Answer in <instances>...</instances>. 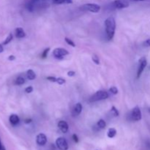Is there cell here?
Listing matches in <instances>:
<instances>
[{"label":"cell","instance_id":"cell-34","mask_svg":"<svg viewBox=\"0 0 150 150\" xmlns=\"http://www.w3.org/2000/svg\"><path fill=\"white\" fill-rule=\"evenodd\" d=\"M4 51V48H3V45L2 44H0V54L2 53Z\"/></svg>","mask_w":150,"mask_h":150},{"label":"cell","instance_id":"cell-9","mask_svg":"<svg viewBox=\"0 0 150 150\" xmlns=\"http://www.w3.org/2000/svg\"><path fill=\"white\" fill-rule=\"evenodd\" d=\"M36 143L39 146H45L47 143V137L44 133H39L36 137Z\"/></svg>","mask_w":150,"mask_h":150},{"label":"cell","instance_id":"cell-6","mask_svg":"<svg viewBox=\"0 0 150 150\" xmlns=\"http://www.w3.org/2000/svg\"><path fill=\"white\" fill-rule=\"evenodd\" d=\"M56 145L59 150H67L69 148L68 144L64 138L59 137L56 140Z\"/></svg>","mask_w":150,"mask_h":150},{"label":"cell","instance_id":"cell-11","mask_svg":"<svg viewBox=\"0 0 150 150\" xmlns=\"http://www.w3.org/2000/svg\"><path fill=\"white\" fill-rule=\"evenodd\" d=\"M58 127L59 130L62 132L63 133H66L68 131V125L65 121H59L58 123Z\"/></svg>","mask_w":150,"mask_h":150},{"label":"cell","instance_id":"cell-8","mask_svg":"<svg viewBox=\"0 0 150 150\" xmlns=\"http://www.w3.org/2000/svg\"><path fill=\"white\" fill-rule=\"evenodd\" d=\"M112 5L116 9H123L128 7L129 3L126 0H115L112 3Z\"/></svg>","mask_w":150,"mask_h":150},{"label":"cell","instance_id":"cell-38","mask_svg":"<svg viewBox=\"0 0 150 150\" xmlns=\"http://www.w3.org/2000/svg\"><path fill=\"white\" fill-rule=\"evenodd\" d=\"M149 111H150V108H149Z\"/></svg>","mask_w":150,"mask_h":150},{"label":"cell","instance_id":"cell-30","mask_svg":"<svg viewBox=\"0 0 150 150\" xmlns=\"http://www.w3.org/2000/svg\"><path fill=\"white\" fill-rule=\"evenodd\" d=\"M75 75H76V73H75L74 71H69L68 73H67V76H70V77H73Z\"/></svg>","mask_w":150,"mask_h":150},{"label":"cell","instance_id":"cell-33","mask_svg":"<svg viewBox=\"0 0 150 150\" xmlns=\"http://www.w3.org/2000/svg\"><path fill=\"white\" fill-rule=\"evenodd\" d=\"M64 3H66V4H72L73 0H64Z\"/></svg>","mask_w":150,"mask_h":150},{"label":"cell","instance_id":"cell-14","mask_svg":"<svg viewBox=\"0 0 150 150\" xmlns=\"http://www.w3.org/2000/svg\"><path fill=\"white\" fill-rule=\"evenodd\" d=\"M117 135V130L114 128H110L108 129V132H107V136L110 139H113V138L115 137V136Z\"/></svg>","mask_w":150,"mask_h":150},{"label":"cell","instance_id":"cell-21","mask_svg":"<svg viewBox=\"0 0 150 150\" xmlns=\"http://www.w3.org/2000/svg\"><path fill=\"white\" fill-rule=\"evenodd\" d=\"M64 40H65V42H67L68 45H71L72 47H76V44L74 43V42H73L72 40L69 39V38H64Z\"/></svg>","mask_w":150,"mask_h":150},{"label":"cell","instance_id":"cell-4","mask_svg":"<svg viewBox=\"0 0 150 150\" xmlns=\"http://www.w3.org/2000/svg\"><path fill=\"white\" fill-rule=\"evenodd\" d=\"M81 9L83 11H89L91 13H99L100 10V6L94 3H88L85 4L81 7Z\"/></svg>","mask_w":150,"mask_h":150},{"label":"cell","instance_id":"cell-37","mask_svg":"<svg viewBox=\"0 0 150 150\" xmlns=\"http://www.w3.org/2000/svg\"><path fill=\"white\" fill-rule=\"evenodd\" d=\"M1 146H2V144H1V141H0V148H1Z\"/></svg>","mask_w":150,"mask_h":150},{"label":"cell","instance_id":"cell-32","mask_svg":"<svg viewBox=\"0 0 150 150\" xmlns=\"http://www.w3.org/2000/svg\"><path fill=\"white\" fill-rule=\"evenodd\" d=\"M32 120L31 119H26V120H24V123L25 124H29V123L32 122Z\"/></svg>","mask_w":150,"mask_h":150},{"label":"cell","instance_id":"cell-28","mask_svg":"<svg viewBox=\"0 0 150 150\" xmlns=\"http://www.w3.org/2000/svg\"><path fill=\"white\" fill-rule=\"evenodd\" d=\"M143 45H144V46H145V47H150V39H148V40H146V41H144Z\"/></svg>","mask_w":150,"mask_h":150},{"label":"cell","instance_id":"cell-26","mask_svg":"<svg viewBox=\"0 0 150 150\" xmlns=\"http://www.w3.org/2000/svg\"><path fill=\"white\" fill-rule=\"evenodd\" d=\"M47 80H48L49 81L51 82H57V78L53 77V76H48V77L46 78Z\"/></svg>","mask_w":150,"mask_h":150},{"label":"cell","instance_id":"cell-20","mask_svg":"<svg viewBox=\"0 0 150 150\" xmlns=\"http://www.w3.org/2000/svg\"><path fill=\"white\" fill-rule=\"evenodd\" d=\"M92 61L95 63L96 64H100V59H99V57L96 55V54H93L92 55Z\"/></svg>","mask_w":150,"mask_h":150},{"label":"cell","instance_id":"cell-35","mask_svg":"<svg viewBox=\"0 0 150 150\" xmlns=\"http://www.w3.org/2000/svg\"><path fill=\"white\" fill-rule=\"evenodd\" d=\"M131 1H146V0H130Z\"/></svg>","mask_w":150,"mask_h":150},{"label":"cell","instance_id":"cell-16","mask_svg":"<svg viewBox=\"0 0 150 150\" xmlns=\"http://www.w3.org/2000/svg\"><path fill=\"white\" fill-rule=\"evenodd\" d=\"M15 83H16V85H18V86L23 85V83H25V79L23 77H22V76H18V77L16 79Z\"/></svg>","mask_w":150,"mask_h":150},{"label":"cell","instance_id":"cell-23","mask_svg":"<svg viewBox=\"0 0 150 150\" xmlns=\"http://www.w3.org/2000/svg\"><path fill=\"white\" fill-rule=\"evenodd\" d=\"M49 51H50V48H47L46 49L44 50V51H43V52H42V56H41L42 59L46 58L47 55H48V52H49Z\"/></svg>","mask_w":150,"mask_h":150},{"label":"cell","instance_id":"cell-3","mask_svg":"<svg viewBox=\"0 0 150 150\" xmlns=\"http://www.w3.org/2000/svg\"><path fill=\"white\" fill-rule=\"evenodd\" d=\"M108 93L106 91L104 90H100L95 92L93 95L90 98L89 100L90 102H97V101L103 100H105L108 98Z\"/></svg>","mask_w":150,"mask_h":150},{"label":"cell","instance_id":"cell-27","mask_svg":"<svg viewBox=\"0 0 150 150\" xmlns=\"http://www.w3.org/2000/svg\"><path fill=\"white\" fill-rule=\"evenodd\" d=\"M53 3L56 4H64V0H52Z\"/></svg>","mask_w":150,"mask_h":150},{"label":"cell","instance_id":"cell-2","mask_svg":"<svg viewBox=\"0 0 150 150\" xmlns=\"http://www.w3.org/2000/svg\"><path fill=\"white\" fill-rule=\"evenodd\" d=\"M142 118V114L141 109L139 106H136L130 111L128 114V120L130 121L138 122L140 121Z\"/></svg>","mask_w":150,"mask_h":150},{"label":"cell","instance_id":"cell-5","mask_svg":"<svg viewBox=\"0 0 150 150\" xmlns=\"http://www.w3.org/2000/svg\"><path fill=\"white\" fill-rule=\"evenodd\" d=\"M69 52L65 48H57L53 51V55L56 59H62L63 57L65 56L68 55Z\"/></svg>","mask_w":150,"mask_h":150},{"label":"cell","instance_id":"cell-29","mask_svg":"<svg viewBox=\"0 0 150 150\" xmlns=\"http://www.w3.org/2000/svg\"><path fill=\"white\" fill-rule=\"evenodd\" d=\"M73 141L76 142V143H78V142H79V138H78L77 135L73 134Z\"/></svg>","mask_w":150,"mask_h":150},{"label":"cell","instance_id":"cell-19","mask_svg":"<svg viewBox=\"0 0 150 150\" xmlns=\"http://www.w3.org/2000/svg\"><path fill=\"white\" fill-rule=\"evenodd\" d=\"M111 112L112 113L113 115H114V117H119V115H120V113H119L118 110H117L114 106H112V108H111Z\"/></svg>","mask_w":150,"mask_h":150},{"label":"cell","instance_id":"cell-25","mask_svg":"<svg viewBox=\"0 0 150 150\" xmlns=\"http://www.w3.org/2000/svg\"><path fill=\"white\" fill-rule=\"evenodd\" d=\"M32 91H33V87H32V86H27V87L25 89V92H26V93H31V92H32Z\"/></svg>","mask_w":150,"mask_h":150},{"label":"cell","instance_id":"cell-13","mask_svg":"<svg viewBox=\"0 0 150 150\" xmlns=\"http://www.w3.org/2000/svg\"><path fill=\"white\" fill-rule=\"evenodd\" d=\"M15 32H16V37L17 38H19V39L20 38H23L26 36V33H25L24 30L21 27L16 28Z\"/></svg>","mask_w":150,"mask_h":150},{"label":"cell","instance_id":"cell-22","mask_svg":"<svg viewBox=\"0 0 150 150\" xmlns=\"http://www.w3.org/2000/svg\"><path fill=\"white\" fill-rule=\"evenodd\" d=\"M109 92H111V93L113 94V95H117V93H118V89H117V87H115V86H112V87H111L109 89Z\"/></svg>","mask_w":150,"mask_h":150},{"label":"cell","instance_id":"cell-7","mask_svg":"<svg viewBox=\"0 0 150 150\" xmlns=\"http://www.w3.org/2000/svg\"><path fill=\"white\" fill-rule=\"evenodd\" d=\"M146 64H147V61H146V58H145V57H142V58L139 60V66L137 71V79H139V78H140L141 75L143 73L145 67H146Z\"/></svg>","mask_w":150,"mask_h":150},{"label":"cell","instance_id":"cell-12","mask_svg":"<svg viewBox=\"0 0 150 150\" xmlns=\"http://www.w3.org/2000/svg\"><path fill=\"white\" fill-rule=\"evenodd\" d=\"M82 108H83V106H82L81 103H78L76 104L73 110V115L74 116H78L81 113Z\"/></svg>","mask_w":150,"mask_h":150},{"label":"cell","instance_id":"cell-36","mask_svg":"<svg viewBox=\"0 0 150 150\" xmlns=\"http://www.w3.org/2000/svg\"><path fill=\"white\" fill-rule=\"evenodd\" d=\"M0 150H6V149H5V148H4V146L2 145V146L0 148Z\"/></svg>","mask_w":150,"mask_h":150},{"label":"cell","instance_id":"cell-31","mask_svg":"<svg viewBox=\"0 0 150 150\" xmlns=\"http://www.w3.org/2000/svg\"><path fill=\"white\" fill-rule=\"evenodd\" d=\"M8 59L10 60V61H13V60L16 59V57H15V56H13V55H10V56H9Z\"/></svg>","mask_w":150,"mask_h":150},{"label":"cell","instance_id":"cell-17","mask_svg":"<svg viewBox=\"0 0 150 150\" xmlns=\"http://www.w3.org/2000/svg\"><path fill=\"white\" fill-rule=\"evenodd\" d=\"M97 126H98V128L104 129L106 127V122H105V120H100L98 122V123H97Z\"/></svg>","mask_w":150,"mask_h":150},{"label":"cell","instance_id":"cell-18","mask_svg":"<svg viewBox=\"0 0 150 150\" xmlns=\"http://www.w3.org/2000/svg\"><path fill=\"white\" fill-rule=\"evenodd\" d=\"M13 35H12L11 33L9 34L8 36L7 37V38H6V39L4 40V42H3L2 45H7V44H8V43H10V42H11L12 40H13Z\"/></svg>","mask_w":150,"mask_h":150},{"label":"cell","instance_id":"cell-15","mask_svg":"<svg viewBox=\"0 0 150 150\" xmlns=\"http://www.w3.org/2000/svg\"><path fill=\"white\" fill-rule=\"evenodd\" d=\"M26 76L29 80H34V79H36V74H35V72L32 70H29L26 72Z\"/></svg>","mask_w":150,"mask_h":150},{"label":"cell","instance_id":"cell-24","mask_svg":"<svg viewBox=\"0 0 150 150\" xmlns=\"http://www.w3.org/2000/svg\"><path fill=\"white\" fill-rule=\"evenodd\" d=\"M65 82H66L65 79H62V78H58V79H57V83H58L59 85L64 84Z\"/></svg>","mask_w":150,"mask_h":150},{"label":"cell","instance_id":"cell-1","mask_svg":"<svg viewBox=\"0 0 150 150\" xmlns=\"http://www.w3.org/2000/svg\"><path fill=\"white\" fill-rule=\"evenodd\" d=\"M105 27L108 40H112L115 34L116 21L114 17H109L105 21Z\"/></svg>","mask_w":150,"mask_h":150},{"label":"cell","instance_id":"cell-10","mask_svg":"<svg viewBox=\"0 0 150 150\" xmlns=\"http://www.w3.org/2000/svg\"><path fill=\"white\" fill-rule=\"evenodd\" d=\"M9 121L12 125L16 126L20 122V118L17 114H11L9 117Z\"/></svg>","mask_w":150,"mask_h":150}]
</instances>
